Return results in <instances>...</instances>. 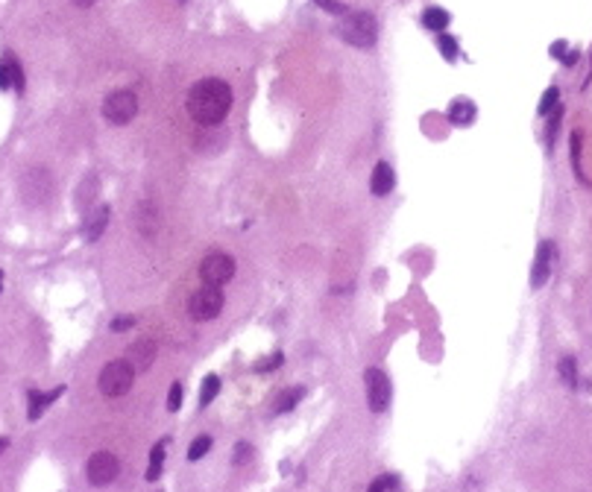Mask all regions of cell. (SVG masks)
I'll use <instances>...</instances> for the list:
<instances>
[{
  "mask_svg": "<svg viewBox=\"0 0 592 492\" xmlns=\"http://www.w3.org/2000/svg\"><path fill=\"white\" fill-rule=\"evenodd\" d=\"M185 109L194 118V123L217 126L220 121H226L229 109H232V88L223 79H200L191 86L185 97Z\"/></svg>",
  "mask_w": 592,
  "mask_h": 492,
  "instance_id": "6da1fadb",
  "label": "cell"
},
{
  "mask_svg": "<svg viewBox=\"0 0 592 492\" xmlns=\"http://www.w3.org/2000/svg\"><path fill=\"white\" fill-rule=\"evenodd\" d=\"M337 36L347 44L367 50V47H372L375 39H378L375 15L372 12H347V15H343V21L337 24Z\"/></svg>",
  "mask_w": 592,
  "mask_h": 492,
  "instance_id": "7a4b0ae2",
  "label": "cell"
},
{
  "mask_svg": "<svg viewBox=\"0 0 592 492\" xmlns=\"http://www.w3.org/2000/svg\"><path fill=\"white\" fill-rule=\"evenodd\" d=\"M133 381H135V369L129 360H112V364L103 367L100 372V392L109 399H118V396H126L129 390H133Z\"/></svg>",
  "mask_w": 592,
  "mask_h": 492,
  "instance_id": "3957f363",
  "label": "cell"
},
{
  "mask_svg": "<svg viewBox=\"0 0 592 492\" xmlns=\"http://www.w3.org/2000/svg\"><path fill=\"white\" fill-rule=\"evenodd\" d=\"M138 114V97L133 91H112L106 100H103V118L114 126H126Z\"/></svg>",
  "mask_w": 592,
  "mask_h": 492,
  "instance_id": "277c9868",
  "label": "cell"
},
{
  "mask_svg": "<svg viewBox=\"0 0 592 492\" xmlns=\"http://www.w3.org/2000/svg\"><path fill=\"white\" fill-rule=\"evenodd\" d=\"M220 310H223V293H220V287L206 285V287H200V290L191 293V299H188V314H191L194 320H200V322L215 320Z\"/></svg>",
  "mask_w": 592,
  "mask_h": 492,
  "instance_id": "5b68a950",
  "label": "cell"
},
{
  "mask_svg": "<svg viewBox=\"0 0 592 492\" xmlns=\"http://www.w3.org/2000/svg\"><path fill=\"white\" fill-rule=\"evenodd\" d=\"M86 474H88V481L94 486H109L121 474V463H118V457H114L112 451H97V454L88 457Z\"/></svg>",
  "mask_w": 592,
  "mask_h": 492,
  "instance_id": "8992f818",
  "label": "cell"
},
{
  "mask_svg": "<svg viewBox=\"0 0 592 492\" xmlns=\"http://www.w3.org/2000/svg\"><path fill=\"white\" fill-rule=\"evenodd\" d=\"M235 275V261L232 255H226V252H211L208 258H203V264H200V278L206 285H226L229 278Z\"/></svg>",
  "mask_w": 592,
  "mask_h": 492,
  "instance_id": "52a82bcc",
  "label": "cell"
},
{
  "mask_svg": "<svg viewBox=\"0 0 592 492\" xmlns=\"http://www.w3.org/2000/svg\"><path fill=\"white\" fill-rule=\"evenodd\" d=\"M364 384H367V402H370V410L372 414H382V410H387L390 404V378L382 372V369H375L370 367L364 372Z\"/></svg>",
  "mask_w": 592,
  "mask_h": 492,
  "instance_id": "ba28073f",
  "label": "cell"
},
{
  "mask_svg": "<svg viewBox=\"0 0 592 492\" xmlns=\"http://www.w3.org/2000/svg\"><path fill=\"white\" fill-rule=\"evenodd\" d=\"M554 261H557V246L554 240H542L537 246L534 264H531V287H542L554 273Z\"/></svg>",
  "mask_w": 592,
  "mask_h": 492,
  "instance_id": "9c48e42d",
  "label": "cell"
},
{
  "mask_svg": "<svg viewBox=\"0 0 592 492\" xmlns=\"http://www.w3.org/2000/svg\"><path fill=\"white\" fill-rule=\"evenodd\" d=\"M129 364H133V369L144 372V369H150L153 367V360H156V343L150 337H141L135 340L133 346H129Z\"/></svg>",
  "mask_w": 592,
  "mask_h": 492,
  "instance_id": "30bf717a",
  "label": "cell"
},
{
  "mask_svg": "<svg viewBox=\"0 0 592 492\" xmlns=\"http://www.w3.org/2000/svg\"><path fill=\"white\" fill-rule=\"evenodd\" d=\"M9 88H15V91L24 88V71H21L18 59H12V56L0 59V91H9Z\"/></svg>",
  "mask_w": 592,
  "mask_h": 492,
  "instance_id": "8fae6325",
  "label": "cell"
},
{
  "mask_svg": "<svg viewBox=\"0 0 592 492\" xmlns=\"http://www.w3.org/2000/svg\"><path fill=\"white\" fill-rule=\"evenodd\" d=\"M65 392V387H56V390H51V392H39V390H29V407H27V416H29V422H36L47 407H51L59 396Z\"/></svg>",
  "mask_w": 592,
  "mask_h": 492,
  "instance_id": "7c38bea8",
  "label": "cell"
},
{
  "mask_svg": "<svg viewBox=\"0 0 592 492\" xmlns=\"http://www.w3.org/2000/svg\"><path fill=\"white\" fill-rule=\"evenodd\" d=\"M393 185H396V176H393V168L387 161H378L375 164V170L370 176V191L375 196H387L393 191Z\"/></svg>",
  "mask_w": 592,
  "mask_h": 492,
  "instance_id": "4fadbf2b",
  "label": "cell"
},
{
  "mask_svg": "<svg viewBox=\"0 0 592 492\" xmlns=\"http://www.w3.org/2000/svg\"><path fill=\"white\" fill-rule=\"evenodd\" d=\"M109 217H112V208L109 205H100L97 211H91V214L86 217V226H82V235H86V240H100V235L106 232V226H109Z\"/></svg>",
  "mask_w": 592,
  "mask_h": 492,
  "instance_id": "5bb4252c",
  "label": "cell"
},
{
  "mask_svg": "<svg viewBox=\"0 0 592 492\" xmlns=\"http://www.w3.org/2000/svg\"><path fill=\"white\" fill-rule=\"evenodd\" d=\"M449 121H452L455 126H469V123L475 121V103L466 100V97L455 100V103L449 106Z\"/></svg>",
  "mask_w": 592,
  "mask_h": 492,
  "instance_id": "9a60e30c",
  "label": "cell"
},
{
  "mask_svg": "<svg viewBox=\"0 0 592 492\" xmlns=\"http://www.w3.org/2000/svg\"><path fill=\"white\" fill-rule=\"evenodd\" d=\"M452 24V15L440 6H429L422 12V27L431 29V32H446V27Z\"/></svg>",
  "mask_w": 592,
  "mask_h": 492,
  "instance_id": "2e32d148",
  "label": "cell"
},
{
  "mask_svg": "<svg viewBox=\"0 0 592 492\" xmlns=\"http://www.w3.org/2000/svg\"><path fill=\"white\" fill-rule=\"evenodd\" d=\"M305 396V390L302 387H290V390H285L282 396L276 399V404H273V414H288V410H293L296 404H300V399Z\"/></svg>",
  "mask_w": 592,
  "mask_h": 492,
  "instance_id": "e0dca14e",
  "label": "cell"
},
{
  "mask_svg": "<svg viewBox=\"0 0 592 492\" xmlns=\"http://www.w3.org/2000/svg\"><path fill=\"white\" fill-rule=\"evenodd\" d=\"M164 449H168V439H161L150 451V469H147V481H156L161 474V463H164Z\"/></svg>",
  "mask_w": 592,
  "mask_h": 492,
  "instance_id": "ac0fdd59",
  "label": "cell"
},
{
  "mask_svg": "<svg viewBox=\"0 0 592 492\" xmlns=\"http://www.w3.org/2000/svg\"><path fill=\"white\" fill-rule=\"evenodd\" d=\"M217 392H220V378H217V375H208V378L203 381V387H200V407H208L211 402L217 399Z\"/></svg>",
  "mask_w": 592,
  "mask_h": 492,
  "instance_id": "d6986e66",
  "label": "cell"
},
{
  "mask_svg": "<svg viewBox=\"0 0 592 492\" xmlns=\"http://www.w3.org/2000/svg\"><path fill=\"white\" fill-rule=\"evenodd\" d=\"M437 47H440V53H443V59H449V62H455L457 59V41H455V36H449V32H437Z\"/></svg>",
  "mask_w": 592,
  "mask_h": 492,
  "instance_id": "ffe728a7",
  "label": "cell"
},
{
  "mask_svg": "<svg viewBox=\"0 0 592 492\" xmlns=\"http://www.w3.org/2000/svg\"><path fill=\"white\" fill-rule=\"evenodd\" d=\"M572 168H574V176H578L581 182H586V176L581 170V132L578 129L572 132Z\"/></svg>",
  "mask_w": 592,
  "mask_h": 492,
  "instance_id": "44dd1931",
  "label": "cell"
},
{
  "mask_svg": "<svg viewBox=\"0 0 592 492\" xmlns=\"http://www.w3.org/2000/svg\"><path fill=\"white\" fill-rule=\"evenodd\" d=\"M208 449H211V437H208V434L196 437V439L191 442V449H188V460H200L203 454H208Z\"/></svg>",
  "mask_w": 592,
  "mask_h": 492,
  "instance_id": "7402d4cb",
  "label": "cell"
},
{
  "mask_svg": "<svg viewBox=\"0 0 592 492\" xmlns=\"http://www.w3.org/2000/svg\"><path fill=\"white\" fill-rule=\"evenodd\" d=\"M560 375L569 387H578V367H574V357H563L560 360Z\"/></svg>",
  "mask_w": 592,
  "mask_h": 492,
  "instance_id": "603a6c76",
  "label": "cell"
},
{
  "mask_svg": "<svg viewBox=\"0 0 592 492\" xmlns=\"http://www.w3.org/2000/svg\"><path fill=\"white\" fill-rule=\"evenodd\" d=\"M282 360H285V357H282V352H276V355L264 357V360H258V364H255L253 369H255L258 375H261V372H270V369H278V367H282Z\"/></svg>",
  "mask_w": 592,
  "mask_h": 492,
  "instance_id": "cb8c5ba5",
  "label": "cell"
},
{
  "mask_svg": "<svg viewBox=\"0 0 592 492\" xmlns=\"http://www.w3.org/2000/svg\"><path fill=\"white\" fill-rule=\"evenodd\" d=\"M557 100H560V91H557L554 86L542 94V103H539V114H549L551 109H557Z\"/></svg>",
  "mask_w": 592,
  "mask_h": 492,
  "instance_id": "d4e9b609",
  "label": "cell"
},
{
  "mask_svg": "<svg viewBox=\"0 0 592 492\" xmlns=\"http://www.w3.org/2000/svg\"><path fill=\"white\" fill-rule=\"evenodd\" d=\"M314 4H317L320 9H325L328 15H340V18L349 12V6H347V4H340V0H314Z\"/></svg>",
  "mask_w": 592,
  "mask_h": 492,
  "instance_id": "484cf974",
  "label": "cell"
},
{
  "mask_svg": "<svg viewBox=\"0 0 592 492\" xmlns=\"http://www.w3.org/2000/svg\"><path fill=\"white\" fill-rule=\"evenodd\" d=\"M179 404H182V384L176 381V384L170 387V396H168V410H170V414H176Z\"/></svg>",
  "mask_w": 592,
  "mask_h": 492,
  "instance_id": "4316f807",
  "label": "cell"
},
{
  "mask_svg": "<svg viewBox=\"0 0 592 492\" xmlns=\"http://www.w3.org/2000/svg\"><path fill=\"white\" fill-rule=\"evenodd\" d=\"M560 114H563V109L557 106L554 109V118H551V123H549V132H546V144L551 146L554 144V138H557V126H560Z\"/></svg>",
  "mask_w": 592,
  "mask_h": 492,
  "instance_id": "83f0119b",
  "label": "cell"
},
{
  "mask_svg": "<svg viewBox=\"0 0 592 492\" xmlns=\"http://www.w3.org/2000/svg\"><path fill=\"white\" fill-rule=\"evenodd\" d=\"M390 486H393V478H390V474H382V478H375V481L370 484L367 492H387Z\"/></svg>",
  "mask_w": 592,
  "mask_h": 492,
  "instance_id": "f1b7e54d",
  "label": "cell"
},
{
  "mask_svg": "<svg viewBox=\"0 0 592 492\" xmlns=\"http://www.w3.org/2000/svg\"><path fill=\"white\" fill-rule=\"evenodd\" d=\"M253 457V449L246 446V442H238V449H235V466H241V463H246Z\"/></svg>",
  "mask_w": 592,
  "mask_h": 492,
  "instance_id": "f546056e",
  "label": "cell"
},
{
  "mask_svg": "<svg viewBox=\"0 0 592 492\" xmlns=\"http://www.w3.org/2000/svg\"><path fill=\"white\" fill-rule=\"evenodd\" d=\"M135 325V317H118L112 322V332H126V328H133Z\"/></svg>",
  "mask_w": 592,
  "mask_h": 492,
  "instance_id": "4dcf8cb0",
  "label": "cell"
},
{
  "mask_svg": "<svg viewBox=\"0 0 592 492\" xmlns=\"http://www.w3.org/2000/svg\"><path fill=\"white\" fill-rule=\"evenodd\" d=\"M551 56H554V59H563V56H566V41H554V44H551Z\"/></svg>",
  "mask_w": 592,
  "mask_h": 492,
  "instance_id": "1f68e13d",
  "label": "cell"
},
{
  "mask_svg": "<svg viewBox=\"0 0 592 492\" xmlns=\"http://www.w3.org/2000/svg\"><path fill=\"white\" fill-rule=\"evenodd\" d=\"M560 62L566 64V68H572V64H574V62H578V50H572V53H566V56H563Z\"/></svg>",
  "mask_w": 592,
  "mask_h": 492,
  "instance_id": "d6a6232c",
  "label": "cell"
},
{
  "mask_svg": "<svg viewBox=\"0 0 592 492\" xmlns=\"http://www.w3.org/2000/svg\"><path fill=\"white\" fill-rule=\"evenodd\" d=\"M6 449H9V439H6V437H0V454H4Z\"/></svg>",
  "mask_w": 592,
  "mask_h": 492,
  "instance_id": "836d02e7",
  "label": "cell"
},
{
  "mask_svg": "<svg viewBox=\"0 0 592 492\" xmlns=\"http://www.w3.org/2000/svg\"><path fill=\"white\" fill-rule=\"evenodd\" d=\"M74 4H76V6H91L94 0H74Z\"/></svg>",
  "mask_w": 592,
  "mask_h": 492,
  "instance_id": "e575fe53",
  "label": "cell"
},
{
  "mask_svg": "<svg viewBox=\"0 0 592 492\" xmlns=\"http://www.w3.org/2000/svg\"><path fill=\"white\" fill-rule=\"evenodd\" d=\"M0 290H4V273H0Z\"/></svg>",
  "mask_w": 592,
  "mask_h": 492,
  "instance_id": "d590c367",
  "label": "cell"
},
{
  "mask_svg": "<svg viewBox=\"0 0 592 492\" xmlns=\"http://www.w3.org/2000/svg\"><path fill=\"white\" fill-rule=\"evenodd\" d=\"M589 79H592V64H589Z\"/></svg>",
  "mask_w": 592,
  "mask_h": 492,
  "instance_id": "8d00e7d4",
  "label": "cell"
},
{
  "mask_svg": "<svg viewBox=\"0 0 592 492\" xmlns=\"http://www.w3.org/2000/svg\"><path fill=\"white\" fill-rule=\"evenodd\" d=\"M182 4H185V0H182Z\"/></svg>",
  "mask_w": 592,
  "mask_h": 492,
  "instance_id": "74e56055",
  "label": "cell"
}]
</instances>
